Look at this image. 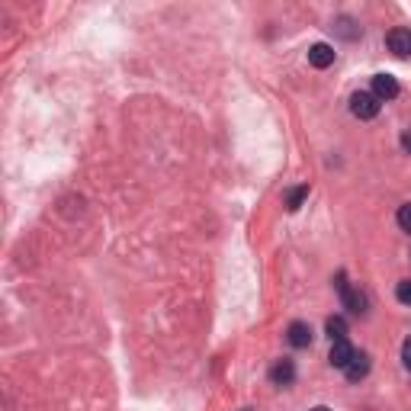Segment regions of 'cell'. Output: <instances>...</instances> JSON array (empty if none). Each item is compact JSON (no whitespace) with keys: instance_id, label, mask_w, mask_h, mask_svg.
Segmentation results:
<instances>
[{"instance_id":"cell-1","label":"cell","mask_w":411,"mask_h":411,"mask_svg":"<svg viewBox=\"0 0 411 411\" xmlns=\"http://www.w3.org/2000/svg\"><path fill=\"white\" fill-rule=\"evenodd\" d=\"M379 106H382V103L372 96V90H357V93L350 96V113L357 116V119H376Z\"/></svg>"},{"instance_id":"cell-2","label":"cell","mask_w":411,"mask_h":411,"mask_svg":"<svg viewBox=\"0 0 411 411\" xmlns=\"http://www.w3.org/2000/svg\"><path fill=\"white\" fill-rule=\"evenodd\" d=\"M385 45H389V51L395 58H408L411 55V29H405V26H395V29H389V36H385Z\"/></svg>"},{"instance_id":"cell-3","label":"cell","mask_w":411,"mask_h":411,"mask_svg":"<svg viewBox=\"0 0 411 411\" xmlns=\"http://www.w3.org/2000/svg\"><path fill=\"white\" fill-rule=\"evenodd\" d=\"M372 96H376L379 103L395 100V96H398V81L392 74H376V77H372Z\"/></svg>"},{"instance_id":"cell-4","label":"cell","mask_w":411,"mask_h":411,"mask_svg":"<svg viewBox=\"0 0 411 411\" xmlns=\"http://www.w3.org/2000/svg\"><path fill=\"white\" fill-rule=\"evenodd\" d=\"M353 347H350V340H331V353H328V360H331V366H338V370H347V363L353 360Z\"/></svg>"},{"instance_id":"cell-5","label":"cell","mask_w":411,"mask_h":411,"mask_svg":"<svg viewBox=\"0 0 411 411\" xmlns=\"http://www.w3.org/2000/svg\"><path fill=\"white\" fill-rule=\"evenodd\" d=\"M308 64L318 68V71L331 68V64H334V49H331V45H325V42H315L312 49H308Z\"/></svg>"},{"instance_id":"cell-6","label":"cell","mask_w":411,"mask_h":411,"mask_svg":"<svg viewBox=\"0 0 411 411\" xmlns=\"http://www.w3.org/2000/svg\"><path fill=\"white\" fill-rule=\"evenodd\" d=\"M286 340L293 347H308L312 344V328H308L305 321H293V325L286 328Z\"/></svg>"},{"instance_id":"cell-7","label":"cell","mask_w":411,"mask_h":411,"mask_svg":"<svg viewBox=\"0 0 411 411\" xmlns=\"http://www.w3.org/2000/svg\"><path fill=\"white\" fill-rule=\"evenodd\" d=\"M270 379H273V385H293V379H295L293 360H276L273 370H270Z\"/></svg>"},{"instance_id":"cell-8","label":"cell","mask_w":411,"mask_h":411,"mask_svg":"<svg viewBox=\"0 0 411 411\" xmlns=\"http://www.w3.org/2000/svg\"><path fill=\"white\" fill-rule=\"evenodd\" d=\"M347 379L350 382H360V379H366V372H370V357L366 353H353V360L347 363Z\"/></svg>"},{"instance_id":"cell-9","label":"cell","mask_w":411,"mask_h":411,"mask_svg":"<svg viewBox=\"0 0 411 411\" xmlns=\"http://www.w3.org/2000/svg\"><path fill=\"white\" fill-rule=\"evenodd\" d=\"M340 299H344V308H347V312L366 315V295L360 293V289H347V293L340 295Z\"/></svg>"},{"instance_id":"cell-10","label":"cell","mask_w":411,"mask_h":411,"mask_svg":"<svg viewBox=\"0 0 411 411\" xmlns=\"http://www.w3.org/2000/svg\"><path fill=\"white\" fill-rule=\"evenodd\" d=\"M305 196H308V183H302V186H295V190H289V196H286V209H289V212H295L302 203H305Z\"/></svg>"},{"instance_id":"cell-11","label":"cell","mask_w":411,"mask_h":411,"mask_svg":"<svg viewBox=\"0 0 411 411\" xmlns=\"http://www.w3.org/2000/svg\"><path fill=\"white\" fill-rule=\"evenodd\" d=\"M328 338H331V340H344L347 338V321L344 318H340V315H338V318H328Z\"/></svg>"},{"instance_id":"cell-12","label":"cell","mask_w":411,"mask_h":411,"mask_svg":"<svg viewBox=\"0 0 411 411\" xmlns=\"http://www.w3.org/2000/svg\"><path fill=\"white\" fill-rule=\"evenodd\" d=\"M398 225H402V231H408L411 235V203H405V206H398Z\"/></svg>"},{"instance_id":"cell-13","label":"cell","mask_w":411,"mask_h":411,"mask_svg":"<svg viewBox=\"0 0 411 411\" xmlns=\"http://www.w3.org/2000/svg\"><path fill=\"white\" fill-rule=\"evenodd\" d=\"M395 295H398V302H402V305H411V280H402L395 286Z\"/></svg>"},{"instance_id":"cell-14","label":"cell","mask_w":411,"mask_h":411,"mask_svg":"<svg viewBox=\"0 0 411 411\" xmlns=\"http://www.w3.org/2000/svg\"><path fill=\"white\" fill-rule=\"evenodd\" d=\"M402 360H405V366L411 370V334H408V340L402 344Z\"/></svg>"},{"instance_id":"cell-15","label":"cell","mask_w":411,"mask_h":411,"mask_svg":"<svg viewBox=\"0 0 411 411\" xmlns=\"http://www.w3.org/2000/svg\"><path fill=\"white\" fill-rule=\"evenodd\" d=\"M402 148H405V151H408V154H411V128H408V132H405V135H402Z\"/></svg>"},{"instance_id":"cell-16","label":"cell","mask_w":411,"mask_h":411,"mask_svg":"<svg viewBox=\"0 0 411 411\" xmlns=\"http://www.w3.org/2000/svg\"><path fill=\"white\" fill-rule=\"evenodd\" d=\"M312 411H331V408H325V405H318V408H312Z\"/></svg>"}]
</instances>
